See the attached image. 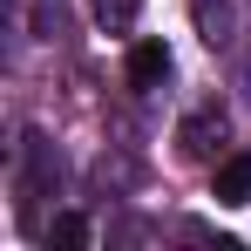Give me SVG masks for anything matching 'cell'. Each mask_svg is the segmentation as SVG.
<instances>
[{
  "label": "cell",
  "mask_w": 251,
  "mask_h": 251,
  "mask_svg": "<svg viewBox=\"0 0 251 251\" xmlns=\"http://www.w3.org/2000/svg\"><path fill=\"white\" fill-rule=\"evenodd\" d=\"M190 7H197V27H204V41H210V48L231 41V7H224V0H190Z\"/></svg>",
  "instance_id": "cell-4"
},
{
  "label": "cell",
  "mask_w": 251,
  "mask_h": 251,
  "mask_svg": "<svg viewBox=\"0 0 251 251\" xmlns=\"http://www.w3.org/2000/svg\"><path fill=\"white\" fill-rule=\"evenodd\" d=\"M136 7H143V0H95V27H109V34H129Z\"/></svg>",
  "instance_id": "cell-6"
},
{
  "label": "cell",
  "mask_w": 251,
  "mask_h": 251,
  "mask_svg": "<svg viewBox=\"0 0 251 251\" xmlns=\"http://www.w3.org/2000/svg\"><path fill=\"white\" fill-rule=\"evenodd\" d=\"M170 75V48L163 41H136L129 48V88H156Z\"/></svg>",
  "instance_id": "cell-2"
},
{
  "label": "cell",
  "mask_w": 251,
  "mask_h": 251,
  "mask_svg": "<svg viewBox=\"0 0 251 251\" xmlns=\"http://www.w3.org/2000/svg\"><path fill=\"white\" fill-rule=\"evenodd\" d=\"M210 197H217V204H251V156H231V163H217V183H210Z\"/></svg>",
  "instance_id": "cell-3"
},
{
  "label": "cell",
  "mask_w": 251,
  "mask_h": 251,
  "mask_svg": "<svg viewBox=\"0 0 251 251\" xmlns=\"http://www.w3.org/2000/svg\"><path fill=\"white\" fill-rule=\"evenodd\" d=\"M217 143H224V116H217V109H204V116H183V129H176V150H183L190 163H204Z\"/></svg>",
  "instance_id": "cell-1"
},
{
  "label": "cell",
  "mask_w": 251,
  "mask_h": 251,
  "mask_svg": "<svg viewBox=\"0 0 251 251\" xmlns=\"http://www.w3.org/2000/svg\"><path fill=\"white\" fill-rule=\"evenodd\" d=\"M48 245H61V251H82V245H88V217H75V210H61V217L48 224Z\"/></svg>",
  "instance_id": "cell-5"
}]
</instances>
